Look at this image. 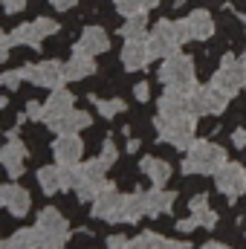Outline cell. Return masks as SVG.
<instances>
[{"label": "cell", "mask_w": 246, "mask_h": 249, "mask_svg": "<svg viewBox=\"0 0 246 249\" xmlns=\"http://www.w3.org/2000/svg\"><path fill=\"white\" fill-rule=\"evenodd\" d=\"M223 162H229L226 157V148L217 145V142H209V139H194L188 145V154L183 160V174H214Z\"/></svg>", "instance_id": "obj_1"}, {"label": "cell", "mask_w": 246, "mask_h": 249, "mask_svg": "<svg viewBox=\"0 0 246 249\" xmlns=\"http://www.w3.org/2000/svg\"><path fill=\"white\" fill-rule=\"evenodd\" d=\"M157 136L168 145H174L177 151H188V145L194 142V127H197V116L185 113V116H157L154 119Z\"/></svg>", "instance_id": "obj_2"}, {"label": "cell", "mask_w": 246, "mask_h": 249, "mask_svg": "<svg viewBox=\"0 0 246 249\" xmlns=\"http://www.w3.org/2000/svg\"><path fill=\"white\" fill-rule=\"evenodd\" d=\"M159 81L165 87H180V90H194L197 81H194V61L191 55H183L180 50L168 58H162L159 67Z\"/></svg>", "instance_id": "obj_3"}, {"label": "cell", "mask_w": 246, "mask_h": 249, "mask_svg": "<svg viewBox=\"0 0 246 249\" xmlns=\"http://www.w3.org/2000/svg\"><path fill=\"white\" fill-rule=\"evenodd\" d=\"M211 84H214L220 93H226L229 99L238 96V90L246 87V61L238 58L235 53H226V55L220 58V70L211 75Z\"/></svg>", "instance_id": "obj_4"}, {"label": "cell", "mask_w": 246, "mask_h": 249, "mask_svg": "<svg viewBox=\"0 0 246 249\" xmlns=\"http://www.w3.org/2000/svg\"><path fill=\"white\" fill-rule=\"evenodd\" d=\"M148 50H151V55L154 58H168V55H174L183 44H180V38H177V26H174V20H157L154 23V29L148 32Z\"/></svg>", "instance_id": "obj_5"}, {"label": "cell", "mask_w": 246, "mask_h": 249, "mask_svg": "<svg viewBox=\"0 0 246 249\" xmlns=\"http://www.w3.org/2000/svg\"><path fill=\"white\" fill-rule=\"evenodd\" d=\"M229 105V96L214 84H197L191 90V113L194 116H220Z\"/></svg>", "instance_id": "obj_6"}, {"label": "cell", "mask_w": 246, "mask_h": 249, "mask_svg": "<svg viewBox=\"0 0 246 249\" xmlns=\"http://www.w3.org/2000/svg\"><path fill=\"white\" fill-rule=\"evenodd\" d=\"M107 186V162L99 157V160H90L81 165V183H78V200H96V194Z\"/></svg>", "instance_id": "obj_7"}, {"label": "cell", "mask_w": 246, "mask_h": 249, "mask_svg": "<svg viewBox=\"0 0 246 249\" xmlns=\"http://www.w3.org/2000/svg\"><path fill=\"white\" fill-rule=\"evenodd\" d=\"M214 186L226 197H241L246 191V168L238 162H223L214 171Z\"/></svg>", "instance_id": "obj_8"}, {"label": "cell", "mask_w": 246, "mask_h": 249, "mask_svg": "<svg viewBox=\"0 0 246 249\" xmlns=\"http://www.w3.org/2000/svg\"><path fill=\"white\" fill-rule=\"evenodd\" d=\"M23 72H26V78H29L32 84H38V87H50V90L64 87V81H67V75H64V67H61L58 61L26 64V67H23Z\"/></svg>", "instance_id": "obj_9"}, {"label": "cell", "mask_w": 246, "mask_h": 249, "mask_svg": "<svg viewBox=\"0 0 246 249\" xmlns=\"http://www.w3.org/2000/svg\"><path fill=\"white\" fill-rule=\"evenodd\" d=\"M157 110H159V116H185V113H191V90L165 87V93L157 99Z\"/></svg>", "instance_id": "obj_10"}, {"label": "cell", "mask_w": 246, "mask_h": 249, "mask_svg": "<svg viewBox=\"0 0 246 249\" xmlns=\"http://www.w3.org/2000/svg\"><path fill=\"white\" fill-rule=\"evenodd\" d=\"M145 214H148V191H133L122 197V206L116 209L110 223H136Z\"/></svg>", "instance_id": "obj_11"}, {"label": "cell", "mask_w": 246, "mask_h": 249, "mask_svg": "<svg viewBox=\"0 0 246 249\" xmlns=\"http://www.w3.org/2000/svg\"><path fill=\"white\" fill-rule=\"evenodd\" d=\"M151 50H148V41L145 38H127L124 41V50H122V64L124 70L136 72V70H145L151 64Z\"/></svg>", "instance_id": "obj_12"}, {"label": "cell", "mask_w": 246, "mask_h": 249, "mask_svg": "<svg viewBox=\"0 0 246 249\" xmlns=\"http://www.w3.org/2000/svg\"><path fill=\"white\" fill-rule=\"evenodd\" d=\"M53 154L58 160V165H78L81 162V154H84V145L75 133H61L53 145Z\"/></svg>", "instance_id": "obj_13"}, {"label": "cell", "mask_w": 246, "mask_h": 249, "mask_svg": "<svg viewBox=\"0 0 246 249\" xmlns=\"http://www.w3.org/2000/svg\"><path fill=\"white\" fill-rule=\"evenodd\" d=\"M122 197H124V194H119L113 183H107V186L96 194V200H93V217H99V220H107V223H110V217H113V214H116V209L122 206Z\"/></svg>", "instance_id": "obj_14"}, {"label": "cell", "mask_w": 246, "mask_h": 249, "mask_svg": "<svg viewBox=\"0 0 246 249\" xmlns=\"http://www.w3.org/2000/svg\"><path fill=\"white\" fill-rule=\"evenodd\" d=\"M23 160H26V148L18 136H9V142L0 148V165L12 174V177H20L23 174Z\"/></svg>", "instance_id": "obj_15"}, {"label": "cell", "mask_w": 246, "mask_h": 249, "mask_svg": "<svg viewBox=\"0 0 246 249\" xmlns=\"http://www.w3.org/2000/svg\"><path fill=\"white\" fill-rule=\"evenodd\" d=\"M72 93L70 90H64V87H55L53 90V96L47 99V105H44V119L41 122H47V124H53L55 119H61L64 113H70L72 110Z\"/></svg>", "instance_id": "obj_16"}, {"label": "cell", "mask_w": 246, "mask_h": 249, "mask_svg": "<svg viewBox=\"0 0 246 249\" xmlns=\"http://www.w3.org/2000/svg\"><path fill=\"white\" fill-rule=\"evenodd\" d=\"M107 47H110L107 32H105L102 26H87V29L81 32V41L72 47V53H90V55H99V53H105Z\"/></svg>", "instance_id": "obj_17"}, {"label": "cell", "mask_w": 246, "mask_h": 249, "mask_svg": "<svg viewBox=\"0 0 246 249\" xmlns=\"http://www.w3.org/2000/svg\"><path fill=\"white\" fill-rule=\"evenodd\" d=\"M93 72H96V61H93L90 53H72V58L64 67L67 81H81V78H87V75H93Z\"/></svg>", "instance_id": "obj_18"}, {"label": "cell", "mask_w": 246, "mask_h": 249, "mask_svg": "<svg viewBox=\"0 0 246 249\" xmlns=\"http://www.w3.org/2000/svg\"><path fill=\"white\" fill-rule=\"evenodd\" d=\"M188 212L194 214V220L203 226V229H214L217 226V212L209 206V197L206 194H194L188 200Z\"/></svg>", "instance_id": "obj_19"}, {"label": "cell", "mask_w": 246, "mask_h": 249, "mask_svg": "<svg viewBox=\"0 0 246 249\" xmlns=\"http://www.w3.org/2000/svg\"><path fill=\"white\" fill-rule=\"evenodd\" d=\"M174 200H177V191H165V186H154L148 191V214L157 217V214H165L174 209Z\"/></svg>", "instance_id": "obj_20"}, {"label": "cell", "mask_w": 246, "mask_h": 249, "mask_svg": "<svg viewBox=\"0 0 246 249\" xmlns=\"http://www.w3.org/2000/svg\"><path fill=\"white\" fill-rule=\"evenodd\" d=\"M139 168L145 171V177H148L154 186H165V183L171 180V165H168L165 160H159V157H142Z\"/></svg>", "instance_id": "obj_21"}, {"label": "cell", "mask_w": 246, "mask_h": 249, "mask_svg": "<svg viewBox=\"0 0 246 249\" xmlns=\"http://www.w3.org/2000/svg\"><path fill=\"white\" fill-rule=\"evenodd\" d=\"M90 113H84V110H70V113H64L61 119H55V122L50 124L55 133H78V130H84V127H90Z\"/></svg>", "instance_id": "obj_22"}, {"label": "cell", "mask_w": 246, "mask_h": 249, "mask_svg": "<svg viewBox=\"0 0 246 249\" xmlns=\"http://www.w3.org/2000/svg\"><path fill=\"white\" fill-rule=\"evenodd\" d=\"M188 23H191V32H194V41H209L214 35V18L211 12L206 9H194L188 15Z\"/></svg>", "instance_id": "obj_23"}, {"label": "cell", "mask_w": 246, "mask_h": 249, "mask_svg": "<svg viewBox=\"0 0 246 249\" xmlns=\"http://www.w3.org/2000/svg\"><path fill=\"white\" fill-rule=\"evenodd\" d=\"M32 200H29V191L20 186H6V209L15 214V217H23L29 212Z\"/></svg>", "instance_id": "obj_24"}, {"label": "cell", "mask_w": 246, "mask_h": 249, "mask_svg": "<svg viewBox=\"0 0 246 249\" xmlns=\"http://www.w3.org/2000/svg\"><path fill=\"white\" fill-rule=\"evenodd\" d=\"M38 229H44V232H70V223H67V217L58 209H44L38 214Z\"/></svg>", "instance_id": "obj_25"}, {"label": "cell", "mask_w": 246, "mask_h": 249, "mask_svg": "<svg viewBox=\"0 0 246 249\" xmlns=\"http://www.w3.org/2000/svg\"><path fill=\"white\" fill-rule=\"evenodd\" d=\"M148 12H139V15H130L127 20H124V26L119 29L122 32V38H148V18H145Z\"/></svg>", "instance_id": "obj_26"}, {"label": "cell", "mask_w": 246, "mask_h": 249, "mask_svg": "<svg viewBox=\"0 0 246 249\" xmlns=\"http://www.w3.org/2000/svg\"><path fill=\"white\" fill-rule=\"evenodd\" d=\"M38 183L44 188V194H55L61 188V168H55V165L38 168Z\"/></svg>", "instance_id": "obj_27"}, {"label": "cell", "mask_w": 246, "mask_h": 249, "mask_svg": "<svg viewBox=\"0 0 246 249\" xmlns=\"http://www.w3.org/2000/svg\"><path fill=\"white\" fill-rule=\"evenodd\" d=\"M6 244H9V247H15V249H41L38 226H35V229H20V232H15Z\"/></svg>", "instance_id": "obj_28"}, {"label": "cell", "mask_w": 246, "mask_h": 249, "mask_svg": "<svg viewBox=\"0 0 246 249\" xmlns=\"http://www.w3.org/2000/svg\"><path fill=\"white\" fill-rule=\"evenodd\" d=\"M12 44H26V47H41V38H38V32H35V26L32 23H20L12 35Z\"/></svg>", "instance_id": "obj_29"}, {"label": "cell", "mask_w": 246, "mask_h": 249, "mask_svg": "<svg viewBox=\"0 0 246 249\" xmlns=\"http://www.w3.org/2000/svg\"><path fill=\"white\" fill-rule=\"evenodd\" d=\"M90 102H96V110H99L105 119H113L116 113H122V110H124L122 99H96V96H93Z\"/></svg>", "instance_id": "obj_30"}, {"label": "cell", "mask_w": 246, "mask_h": 249, "mask_svg": "<svg viewBox=\"0 0 246 249\" xmlns=\"http://www.w3.org/2000/svg\"><path fill=\"white\" fill-rule=\"evenodd\" d=\"M159 238L162 235H157V232H142L130 241V249H159Z\"/></svg>", "instance_id": "obj_31"}, {"label": "cell", "mask_w": 246, "mask_h": 249, "mask_svg": "<svg viewBox=\"0 0 246 249\" xmlns=\"http://www.w3.org/2000/svg\"><path fill=\"white\" fill-rule=\"evenodd\" d=\"M32 26H35V32H38V38H41V41L58 32V23H55V20H50V18H38V20H32Z\"/></svg>", "instance_id": "obj_32"}, {"label": "cell", "mask_w": 246, "mask_h": 249, "mask_svg": "<svg viewBox=\"0 0 246 249\" xmlns=\"http://www.w3.org/2000/svg\"><path fill=\"white\" fill-rule=\"evenodd\" d=\"M23 78H26V72H23V67H20V70H12V72H3V75H0V87H9V90H18Z\"/></svg>", "instance_id": "obj_33"}, {"label": "cell", "mask_w": 246, "mask_h": 249, "mask_svg": "<svg viewBox=\"0 0 246 249\" xmlns=\"http://www.w3.org/2000/svg\"><path fill=\"white\" fill-rule=\"evenodd\" d=\"M102 160H105L107 165H113V162L119 160V148L113 145V139H110V136H107V139H105V145H102Z\"/></svg>", "instance_id": "obj_34"}, {"label": "cell", "mask_w": 246, "mask_h": 249, "mask_svg": "<svg viewBox=\"0 0 246 249\" xmlns=\"http://www.w3.org/2000/svg\"><path fill=\"white\" fill-rule=\"evenodd\" d=\"M174 26H177V38H180V44L194 41V32H191V23H188V18H183V20H174Z\"/></svg>", "instance_id": "obj_35"}, {"label": "cell", "mask_w": 246, "mask_h": 249, "mask_svg": "<svg viewBox=\"0 0 246 249\" xmlns=\"http://www.w3.org/2000/svg\"><path fill=\"white\" fill-rule=\"evenodd\" d=\"M232 145L238 151H246V127H235L232 130Z\"/></svg>", "instance_id": "obj_36"}, {"label": "cell", "mask_w": 246, "mask_h": 249, "mask_svg": "<svg viewBox=\"0 0 246 249\" xmlns=\"http://www.w3.org/2000/svg\"><path fill=\"white\" fill-rule=\"evenodd\" d=\"M133 96H136V102H148V99H151V87H148V81H139V84L133 87Z\"/></svg>", "instance_id": "obj_37"}, {"label": "cell", "mask_w": 246, "mask_h": 249, "mask_svg": "<svg viewBox=\"0 0 246 249\" xmlns=\"http://www.w3.org/2000/svg\"><path fill=\"white\" fill-rule=\"evenodd\" d=\"M159 249H191L188 241H171V238H159Z\"/></svg>", "instance_id": "obj_38"}, {"label": "cell", "mask_w": 246, "mask_h": 249, "mask_svg": "<svg viewBox=\"0 0 246 249\" xmlns=\"http://www.w3.org/2000/svg\"><path fill=\"white\" fill-rule=\"evenodd\" d=\"M107 249H130V238L113 235V238H107Z\"/></svg>", "instance_id": "obj_39"}, {"label": "cell", "mask_w": 246, "mask_h": 249, "mask_svg": "<svg viewBox=\"0 0 246 249\" xmlns=\"http://www.w3.org/2000/svg\"><path fill=\"white\" fill-rule=\"evenodd\" d=\"M26 116H29V119H35V122H38V119H44V105L29 102V105H26Z\"/></svg>", "instance_id": "obj_40"}, {"label": "cell", "mask_w": 246, "mask_h": 249, "mask_svg": "<svg viewBox=\"0 0 246 249\" xmlns=\"http://www.w3.org/2000/svg\"><path fill=\"white\" fill-rule=\"evenodd\" d=\"M3 9H6L9 15H18V12L26 9V0H3Z\"/></svg>", "instance_id": "obj_41"}, {"label": "cell", "mask_w": 246, "mask_h": 249, "mask_svg": "<svg viewBox=\"0 0 246 249\" xmlns=\"http://www.w3.org/2000/svg\"><path fill=\"white\" fill-rule=\"evenodd\" d=\"M197 226H200V223L194 220V214H188V217H183V220H177V229H180V232H194Z\"/></svg>", "instance_id": "obj_42"}, {"label": "cell", "mask_w": 246, "mask_h": 249, "mask_svg": "<svg viewBox=\"0 0 246 249\" xmlns=\"http://www.w3.org/2000/svg\"><path fill=\"white\" fill-rule=\"evenodd\" d=\"M9 47H12V38L0 29V61H6V53H9Z\"/></svg>", "instance_id": "obj_43"}, {"label": "cell", "mask_w": 246, "mask_h": 249, "mask_svg": "<svg viewBox=\"0 0 246 249\" xmlns=\"http://www.w3.org/2000/svg\"><path fill=\"white\" fill-rule=\"evenodd\" d=\"M50 3H53V6H55V9H72V6H75V0H50Z\"/></svg>", "instance_id": "obj_44"}, {"label": "cell", "mask_w": 246, "mask_h": 249, "mask_svg": "<svg viewBox=\"0 0 246 249\" xmlns=\"http://www.w3.org/2000/svg\"><path fill=\"white\" fill-rule=\"evenodd\" d=\"M203 249H232V247H226V244H220V241H209Z\"/></svg>", "instance_id": "obj_45"}, {"label": "cell", "mask_w": 246, "mask_h": 249, "mask_svg": "<svg viewBox=\"0 0 246 249\" xmlns=\"http://www.w3.org/2000/svg\"><path fill=\"white\" fill-rule=\"evenodd\" d=\"M127 151L136 154V151H139V139H127Z\"/></svg>", "instance_id": "obj_46"}, {"label": "cell", "mask_w": 246, "mask_h": 249, "mask_svg": "<svg viewBox=\"0 0 246 249\" xmlns=\"http://www.w3.org/2000/svg\"><path fill=\"white\" fill-rule=\"evenodd\" d=\"M0 206H6V186H0Z\"/></svg>", "instance_id": "obj_47"}]
</instances>
